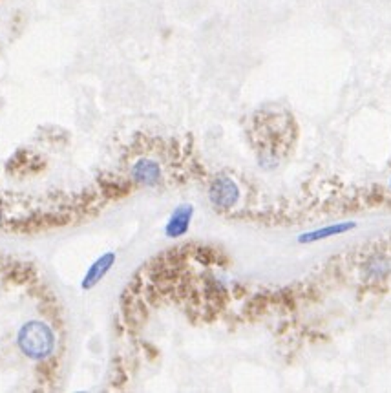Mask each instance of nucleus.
<instances>
[{
    "instance_id": "f257e3e1",
    "label": "nucleus",
    "mask_w": 391,
    "mask_h": 393,
    "mask_svg": "<svg viewBox=\"0 0 391 393\" xmlns=\"http://www.w3.org/2000/svg\"><path fill=\"white\" fill-rule=\"evenodd\" d=\"M55 333L42 320H30L18 328L17 348L30 360H46L55 350Z\"/></svg>"
},
{
    "instance_id": "f03ea898",
    "label": "nucleus",
    "mask_w": 391,
    "mask_h": 393,
    "mask_svg": "<svg viewBox=\"0 0 391 393\" xmlns=\"http://www.w3.org/2000/svg\"><path fill=\"white\" fill-rule=\"evenodd\" d=\"M242 192H239L238 183L229 176H217L210 182L209 187V199L216 211L225 212L231 211L238 205Z\"/></svg>"
},
{
    "instance_id": "7ed1b4c3",
    "label": "nucleus",
    "mask_w": 391,
    "mask_h": 393,
    "mask_svg": "<svg viewBox=\"0 0 391 393\" xmlns=\"http://www.w3.org/2000/svg\"><path fill=\"white\" fill-rule=\"evenodd\" d=\"M192 218H194V205L192 204H181L172 211L165 223V236L170 240H178V238L185 236L191 229Z\"/></svg>"
},
{
    "instance_id": "20e7f679",
    "label": "nucleus",
    "mask_w": 391,
    "mask_h": 393,
    "mask_svg": "<svg viewBox=\"0 0 391 393\" xmlns=\"http://www.w3.org/2000/svg\"><path fill=\"white\" fill-rule=\"evenodd\" d=\"M132 182L137 183L140 187H156L163 179V170L157 161L150 157H141L135 161L130 169Z\"/></svg>"
},
{
    "instance_id": "39448f33",
    "label": "nucleus",
    "mask_w": 391,
    "mask_h": 393,
    "mask_svg": "<svg viewBox=\"0 0 391 393\" xmlns=\"http://www.w3.org/2000/svg\"><path fill=\"white\" fill-rule=\"evenodd\" d=\"M118 262V255L112 251L105 253V255H101L99 258L94 262V264L88 267L86 275L83 277V282H81V289L83 291H90L94 289L96 285H99V282L112 271V267Z\"/></svg>"
},
{
    "instance_id": "423d86ee",
    "label": "nucleus",
    "mask_w": 391,
    "mask_h": 393,
    "mask_svg": "<svg viewBox=\"0 0 391 393\" xmlns=\"http://www.w3.org/2000/svg\"><path fill=\"white\" fill-rule=\"evenodd\" d=\"M356 229L355 221H346V223H333V225H326V227H320L317 231H309V233H304L298 236V243H314V242H322V240H329V238L340 236V234H346L349 231Z\"/></svg>"
},
{
    "instance_id": "0eeeda50",
    "label": "nucleus",
    "mask_w": 391,
    "mask_h": 393,
    "mask_svg": "<svg viewBox=\"0 0 391 393\" xmlns=\"http://www.w3.org/2000/svg\"><path fill=\"white\" fill-rule=\"evenodd\" d=\"M391 272V264L390 260L384 255H375L371 256L368 262L364 264L362 269V275H364L366 282H384Z\"/></svg>"
},
{
    "instance_id": "6e6552de",
    "label": "nucleus",
    "mask_w": 391,
    "mask_h": 393,
    "mask_svg": "<svg viewBox=\"0 0 391 393\" xmlns=\"http://www.w3.org/2000/svg\"><path fill=\"white\" fill-rule=\"evenodd\" d=\"M0 221H2V212H0Z\"/></svg>"
}]
</instances>
